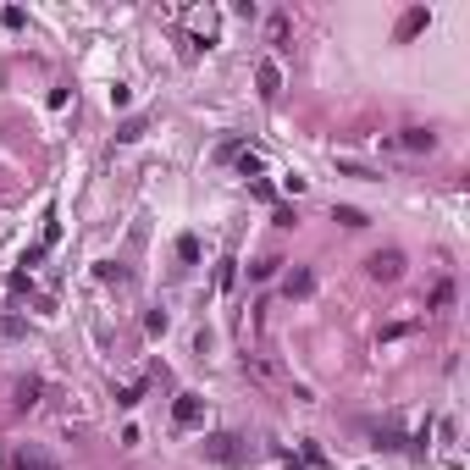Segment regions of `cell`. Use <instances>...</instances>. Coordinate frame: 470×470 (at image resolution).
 Listing matches in <instances>:
<instances>
[{"instance_id":"1","label":"cell","mask_w":470,"mask_h":470,"mask_svg":"<svg viewBox=\"0 0 470 470\" xmlns=\"http://www.w3.org/2000/svg\"><path fill=\"white\" fill-rule=\"evenodd\" d=\"M249 454H255V449H249L238 431H211V437H205V459H211V465H221V470L249 465Z\"/></svg>"},{"instance_id":"2","label":"cell","mask_w":470,"mask_h":470,"mask_svg":"<svg viewBox=\"0 0 470 470\" xmlns=\"http://www.w3.org/2000/svg\"><path fill=\"white\" fill-rule=\"evenodd\" d=\"M11 470H61V459L44 449V443H17V449H11Z\"/></svg>"},{"instance_id":"3","label":"cell","mask_w":470,"mask_h":470,"mask_svg":"<svg viewBox=\"0 0 470 470\" xmlns=\"http://www.w3.org/2000/svg\"><path fill=\"white\" fill-rule=\"evenodd\" d=\"M365 271H371L376 282H399L404 277V249H376V255L365 260Z\"/></svg>"},{"instance_id":"4","label":"cell","mask_w":470,"mask_h":470,"mask_svg":"<svg viewBox=\"0 0 470 470\" xmlns=\"http://www.w3.org/2000/svg\"><path fill=\"white\" fill-rule=\"evenodd\" d=\"M199 421H205V399H199V393H177V404H171V426L194 431Z\"/></svg>"},{"instance_id":"5","label":"cell","mask_w":470,"mask_h":470,"mask_svg":"<svg viewBox=\"0 0 470 470\" xmlns=\"http://www.w3.org/2000/svg\"><path fill=\"white\" fill-rule=\"evenodd\" d=\"M316 294V271L310 266H294L288 277H282V299H310Z\"/></svg>"},{"instance_id":"6","label":"cell","mask_w":470,"mask_h":470,"mask_svg":"<svg viewBox=\"0 0 470 470\" xmlns=\"http://www.w3.org/2000/svg\"><path fill=\"white\" fill-rule=\"evenodd\" d=\"M393 144H399V150H409V155H426V150H437V133H431V128H404Z\"/></svg>"},{"instance_id":"7","label":"cell","mask_w":470,"mask_h":470,"mask_svg":"<svg viewBox=\"0 0 470 470\" xmlns=\"http://www.w3.org/2000/svg\"><path fill=\"white\" fill-rule=\"evenodd\" d=\"M255 84H260V100H277V94H282V66L277 61H260L255 66Z\"/></svg>"},{"instance_id":"8","label":"cell","mask_w":470,"mask_h":470,"mask_svg":"<svg viewBox=\"0 0 470 470\" xmlns=\"http://www.w3.org/2000/svg\"><path fill=\"white\" fill-rule=\"evenodd\" d=\"M426 22H431V11H426V6H415V11H404V22H399V44H404V39H415V34L426 28Z\"/></svg>"},{"instance_id":"9","label":"cell","mask_w":470,"mask_h":470,"mask_svg":"<svg viewBox=\"0 0 470 470\" xmlns=\"http://www.w3.org/2000/svg\"><path fill=\"white\" fill-rule=\"evenodd\" d=\"M332 221H343V227H371V216H365L360 205H332Z\"/></svg>"},{"instance_id":"10","label":"cell","mask_w":470,"mask_h":470,"mask_svg":"<svg viewBox=\"0 0 470 470\" xmlns=\"http://www.w3.org/2000/svg\"><path fill=\"white\" fill-rule=\"evenodd\" d=\"M116 139H122V144H139V139H144V116H128V122L116 128Z\"/></svg>"},{"instance_id":"11","label":"cell","mask_w":470,"mask_h":470,"mask_svg":"<svg viewBox=\"0 0 470 470\" xmlns=\"http://www.w3.org/2000/svg\"><path fill=\"white\" fill-rule=\"evenodd\" d=\"M277 266H282V260H277V255H266V260H255V266H249V282H266V277H277Z\"/></svg>"},{"instance_id":"12","label":"cell","mask_w":470,"mask_h":470,"mask_svg":"<svg viewBox=\"0 0 470 470\" xmlns=\"http://www.w3.org/2000/svg\"><path fill=\"white\" fill-rule=\"evenodd\" d=\"M233 161H238V171H244L249 183H255V177H260V155H255V150H238Z\"/></svg>"},{"instance_id":"13","label":"cell","mask_w":470,"mask_h":470,"mask_svg":"<svg viewBox=\"0 0 470 470\" xmlns=\"http://www.w3.org/2000/svg\"><path fill=\"white\" fill-rule=\"evenodd\" d=\"M238 282V260H221V266H216V288H221V294H227V288H233Z\"/></svg>"},{"instance_id":"14","label":"cell","mask_w":470,"mask_h":470,"mask_svg":"<svg viewBox=\"0 0 470 470\" xmlns=\"http://www.w3.org/2000/svg\"><path fill=\"white\" fill-rule=\"evenodd\" d=\"M17 404H22V409L39 404V382H34V376H22V382H17Z\"/></svg>"},{"instance_id":"15","label":"cell","mask_w":470,"mask_h":470,"mask_svg":"<svg viewBox=\"0 0 470 470\" xmlns=\"http://www.w3.org/2000/svg\"><path fill=\"white\" fill-rule=\"evenodd\" d=\"M139 399H144V382H128V387H116V404H122V409H133Z\"/></svg>"},{"instance_id":"16","label":"cell","mask_w":470,"mask_h":470,"mask_svg":"<svg viewBox=\"0 0 470 470\" xmlns=\"http://www.w3.org/2000/svg\"><path fill=\"white\" fill-rule=\"evenodd\" d=\"M454 304V282H437V288H431V310H449Z\"/></svg>"},{"instance_id":"17","label":"cell","mask_w":470,"mask_h":470,"mask_svg":"<svg viewBox=\"0 0 470 470\" xmlns=\"http://www.w3.org/2000/svg\"><path fill=\"white\" fill-rule=\"evenodd\" d=\"M144 326H150V338H161L171 321H166V310H150V316H144Z\"/></svg>"},{"instance_id":"18","label":"cell","mask_w":470,"mask_h":470,"mask_svg":"<svg viewBox=\"0 0 470 470\" xmlns=\"http://www.w3.org/2000/svg\"><path fill=\"white\" fill-rule=\"evenodd\" d=\"M271 44H288V17H282V11L271 17Z\"/></svg>"},{"instance_id":"19","label":"cell","mask_w":470,"mask_h":470,"mask_svg":"<svg viewBox=\"0 0 470 470\" xmlns=\"http://www.w3.org/2000/svg\"><path fill=\"white\" fill-rule=\"evenodd\" d=\"M56 238H61V221H56V211H50V216H44V249H50Z\"/></svg>"},{"instance_id":"20","label":"cell","mask_w":470,"mask_h":470,"mask_svg":"<svg viewBox=\"0 0 470 470\" xmlns=\"http://www.w3.org/2000/svg\"><path fill=\"white\" fill-rule=\"evenodd\" d=\"M111 106H116V111L133 106V89H128V84H116V89H111Z\"/></svg>"},{"instance_id":"21","label":"cell","mask_w":470,"mask_h":470,"mask_svg":"<svg viewBox=\"0 0 470 470\" xmlns=\"http://www.w3.org/2000/svg\"><path fill=\"white\" fill-rule=\"evenodd\" d=\"M177 255H183V260H199V238H177Z\"/></svg>"}]
</instances>
